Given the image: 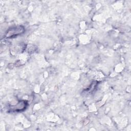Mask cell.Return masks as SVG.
Masks as SVG:
<instances>
[{
  "label": "cell",
  "mask_w": 131,
  "mask_h": 131,
  "mask_svg": "<svg viewBox=\"0 0 131 131\" xmlns=\"http://www.w3.org/2000/svg\"><path fill=\"white\" fill-rule=\"evenodd\" d=\"M25 31L24 28L21 26L12 27L8 30L5 34V37L11 38L19 35Z\"/></svg>",
  "instance_id": "obj_1"
},
{
  "label": "cell",
  "mask_w": 131,
  "mask_h": 131,
  "mask_svg": "<svg viewBox=\"0 0 131 131\" xmlns=\"http://www.w3.org/2000/svg\"><path fill=\"white\" fill-rule=\"evenodd\" d=\"M27 106V103L25 101H19L15 105L12 106V110L14 111H21L25 110Z\"/></svg>",
  "instance_id": "obj_2"
}]
</instances>
